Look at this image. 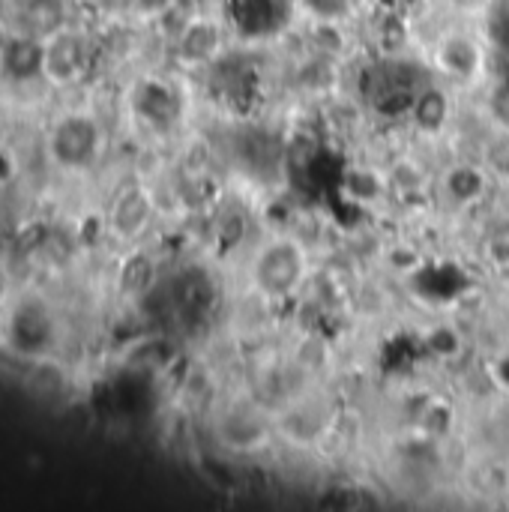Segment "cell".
Wrapping results in <instances>:
<instances>
[{"mask_svg":"<svg viewBox=\"0 0 509 512\" xmlns=\"http://www.w3.org/2000/svg\"><path fill=\"white\" fill-rule=\"evenodd\" d=\"M99 144L102 129L90 114H63L48 135V153L66 171L90 168L99 156Z\"/></svg>","mask_w":509,"mask_h":512,"instance_id":"cell-1","label":"cell"},{"mask_svg":"<svg viewBox=\"0 0 509 512\" xmlns=\"http://www.w3.org/2000/svg\"><path fill=\"white\" fill-rule=\"evenodd\" d=\"M306 276V258L303 249L294 240H273L267 243L255 264H252V279L261 294L267 297H288L300 288Z\"/></svg>","mask_w":509,"mask_h":512,"instance_id":"cell-2","label":"cell"},{"mask_svg":"<svg viewBox=\"0 0 509 512\" xmlns=\"http://www.w3.org/2000/svg\"><path fill=\"white\" fill-rule=\"evenodd\" d=\"M216 432H219L225 447L240 450V453H252V450L267 444L270 420L255 402H237V405H228L222 411V417L216 423Z\"/></svg>","mask_w":509,"mask_h":512,"instance_id":"cell-3","label":"cell"},{"mask_svg":"<svg viewBox=\"0 0 509 512\" xmlns=\"http://www.w3.org/2000/svg\"><path fill=\"white\" fill-rule=\"evenodd\" d=\"M90 48L87 39L75 30H57L45 42V75H51L60 84L78 81L87 72Z\"/></svg>","mask_w":509,"mask_h":512,"instance_id":"cell-4","label":"cell"},{"mask_svg":"<svg viewBox=\"0 0 509 512\" xmlns=\"http://www.w3.org/2000/svg\"><path fill=\"white\" fill-rule=\"evenodd\" d=\"M153 219V201L141 186H126L117 192L108 210V228L117 240H138Z\"/></svg>","mask_w":509,"mask_h":512,"instance_id":"cell-5","label":"cell"},{"mask_svg":"<svg viewBox=\"0 0 509 512\" xmlns=\"http://www.w3.org/2000/svg\"><path fill=\"white\" fill-rule=\"evenodd\" d=\"M0 72L12 84H27L45 75V42L33 33L9 36L0 48Z\"/></svg>","mask_w":509,"mask_h":512,"instance_id":"cell-6","label":"cell"},{"mask_svg":"<svg viewBox=\"0 0 509 512\" xmlns=\"http://www.w3.org/2000/svg\"><path fill=\"white\" fill-rule=\"evenodd\" d=\"M435 63L444 75L450 78H459V81H468L480 72V63H483V51L477 45V39L465 36V33H450L438 42V51H435Z\"/></svg>","mask_w":509,"mask_h":512,"instance_id":"cell-7","label":"cell"},{"mask_svg":"<svg viewBox=\"0 0 509 512\" xmlns=\"http://www.w3.org/2000/svg\"><path fill=\"white\" fill-rule=\"evenodd\" d=\"M222 51V27L213 18L192 15L189 24L177 33V54L186 63H207Z\"/></svg>","mask_w":509,"mask_h":512,"instance_id":"cell-8","label":"cell"},{"mask_svg":"<svg viewBox=\"0 0 509 512\" xmlns=\"http://www.w3.org/2000/svg\"><path fill=\"white\" fill-rule=\"evenodd\" d=\"M132 105H135L138 117L144 123L156 126V129H168L177 120V114H180V102H177L174 90L159 84V81L141 84L138 93L132 96Z\"/></svg>","mask_w":509,"mask_h":512,"instance_id":"cell-9","label":"cell"},{"mask_svg":"<svg viewBox=\"0 0 509 512\" xmlns=\"http://www.w3.org/2000/svg\"><path fill=\"white\" fill-rule=\"evenodd\" d=\"M411 117L423 132H441L450 117V99L438 87H423L411 102Z\"/></svg>","mask_w":509,"mask_h":512,"instance_id":"cell-10","label":"cell"},{"mask_svg":"<svg viewBox=\"0 0 509 512\" xmlns=\"http://www.w3.org/2000/svg\"><path fill=\"white\" fill-rule=\"evenodd\" d=\"M117 285L126 297H147L156 285V264L150 255L144 252H135L123 261L120 267V276H117Z\"/></svg>","mask_w":509,"mask_h":512,"instance_id":"cell-11","label":"cell"},{"mask_svg":"<svg viewBox=\"0 0 509 512\" xmlns=\"http://www.w3.org/2000/svg\"><path fill=\"white\" fill-rule=\"evenodd\" d=\"M309 42H312L318 57L336 60L348 48V33H345L342 21H336V18H315L309 27Z\"/></svg>","mask_w":509,"mask_h":512,"instance_id":"cell-12","label":"cell"},{"mask_svg":"<svg viewBox=\"0 0 509 512\" xmlns=\"http://www.w3.org/2000/svg\"><path fill=\"white\" fill-rule=\"evenodd\" d=\"M24 18L33 36H51L63 30V0H27Z\"/></svg>","mask_w":509,"mask_h":512,"instance_id":"cell-13","label":"cell"},{"mask_svg":"<svg viewBox=\"0 0 509 512\" xmlns=\"http://www.w3.org/2000/svg\"><path fill=\"white\" fill-rule=\"evenodd\" d=\"M447 189L456 201L468 204V201H477L483 192H486V174L474 165H459L447 174Z\"/></svg>","mask_w":509,"mask_h":512,"instance_id":"cell-14","label":"cell"},{"mask_svg":"<svg viewBox=\"0 0 509 512\" xmlns=\"http://www.w3.org/2000/svg\"><path fill=\"white\" fill-rule=\"evenodd\" d=\"M378 42H381V48H384L387 57H399V51L408 45V27H405V21L396 18V15H387L381 21V27H378Z\"/></svg>","mask_w":509,"mask_h":512,"instance_id":"cell-15","label":"cell"},{"mask_svg":"<svg viewBox=\"0 0 509 512\" xmlns=\"http://www.w3.org/2000/svg\"><path fill=\"white\" fill-rule=\"evenodd\" d=\"M486 108H489L492 123H495L501 132H509V78H501V81L492 84Z\"/></svg>","mask_w":509,"mask_h":512,"instance_id":"cell-16","label":"cell"},{"mask_svg":"<svg viewBox=\"0 0 509 512\" xmlns=\"http://www.w3.org/2000/svg\"><path fill=\"white\" fill-rule=\"evenodd\" d=\"M312 18H336V21H345L354 0H300Z\"/></svg>","mask_w":509,"mask_h":512,"instance_id":"cell-17","label":"cell"},{"mask_svg":"<svg viewBox=\"0 0 509 512\" xmlns=\"http://www.w3.org/2000/svg\"><path fill=\"white\" fill-rule=\"evenodd\" d=\"M348 189L354 192V195H360V198H375V195H381V180L372 174V171H351V177H348Z\"/></svg>","mask_w":509,"mask_h":512,"instance_id":"cell-18","label":"cell"},{"mask_svg":"<svg viewBox=\"0 0 509 512\" xmlns=\"http://www.w3.org/2000/svg\"><path fill=\"white\" fill-rule=\"evenodd\" d=\"M486 162L489 168L509 174V132H501V138H495L486 150Z\"/></svg>","mask_w":509,"mask_h":512,"instance_id":"cell-19","label":"cell"},{"mask_svg":"<svg viewBox=\"0 0 509 512\" xmlns=\"http://www.w3.org/2000/svg\"><path fill=\"white\" fill-rule=\"evenodd\" d=\"M432 348H435L441 357H450V354L459 348V339L453 336V330H438V333L432 336Z\"/></svg>","mask_w":509,"mask_h":512,"instance_id":"cell-20","label":"cell"},{"mask_svg":"<svg viewBox=\"0 0 509 512\" xmlns=\"http://www.w3.org/2000/svg\"><path fill=\"white\" fill-rule=\"evenodd\" d=\"M177 0H135V6L147 15H162L168 6H174Z\"/></svg>","mask_w":509,"mask_h":512,"instance_id":"cell-21","label":"cell"},{"mask_svg":"<svg viewBox=\"0 0 509 512\" xmlns=\"http://www.w3.org/2000/svg\"><path fill=\"white\" fill-rule=\"evenodd\" d=\"M456 3H459V6H477L480 0H456Z\"/></svg>","mask_w":509,"mask_h":512,"instance_id":"cell-22","label":"cell"},{"mask_svg":"<svg viewBox=\"0 0 509 512\" xmlns=\"http://www.w3.org/2000/svg\"><path fill=\"white\" fill-rule=\"evenodd\" d=\"M3 12H6V0H0V18H3Z\"/></svg>","mask_w":509,"mask_h":512,"instance_id":"cell-23","label":"cell"}]
</instances>
